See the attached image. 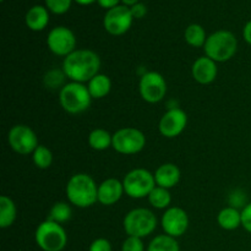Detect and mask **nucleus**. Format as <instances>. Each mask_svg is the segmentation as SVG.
Instances as JSON below:
<instances>
[{"mask_svg":"<svg viewBox=\"0 0 251 251\" xmlns=\"http://www.w3.org/2000/svg\"><path fill=\"white\" fill-rule=\"evenodd\" d=\"M100 55L91 49H76L63 60L64 76L73 82H88L100 74Z\"/></svg>","mask_w":251,"mask_h":251,"instance_id":"1","label":"nucleus"},{"mask_svg":"<svg viewBox=\"0 0 251 251\" xmlns=\"http://www.w3.org/2000/svg\"><path fill=\"white\" fill-rule=\"evenodd\" d=\"M69 203L78 208H87L98 202V185L95 179L86 173L74 174L65 188Z\"/></svg>","mask_w":251,"mask_h":251,"instance_id":"2","label":"nucleus"},{"mask_svg":"<svg viewBox=\"0 0 251 251\" xmlns=\"http://www.w3.org/2000/svg\"><path fill=\"white\" fill-rule=\"evenodd\" d=\"M203 50L206 56L216 63H225L230 60L237 53L238 39L233 32L218 29L207 37Z\"/></svg>","mask_w":251,"mask_h":251,"instance_id":"3","label":"nucleus"},{"mask_svg":"<svg viewBox=\"0 0 251 251\" xmlns=\"http://www.w3.org/2000/svg\"><path fill=\"white\" fill-rule=\"evenodd\" d=\"M59 102L69 114H80L90 108L92 97L85 83L70 81L60 88Z\"/></svg>","mask_w":251,"mask_h":251,"instance_id":"4","label":"nucleus"},{"mask_svg":"<svg viewBox=\"0 0 251 251\" xmlns=\"http://www.w3.org/2000/svg\"><path fill=\"white\" fill-rule=\"evenodd\" d=\"M123 227L127 237H136L142 239L154 232L157 228V217L149 208H134L125 215Z\"/></svg>","mask_w":251,"mask_h":251,"instance_id":"5","label":"nucleus"},{"mask_svg":"<svg viewBox=\"0 0 251 251\" xmlns=\"http://www.w3.org/2000/svg\"><path fill=\"white\" fill-rule=\"evenodd\" d=\"M34 239L43 251H61L66 247L68 234L63 226L46 220L37 227Z\"/></svg>","mask_w":251,"mask_h":251,"instance_id":"6","label":"nucleus"},{"mask_svg":"<svg viewBox=\"0 0 251 251\" xmlns=\"http://www.w3.org/2000/svg\"><path fill=\"white\" fill-rule=\"evenodd\" d=\"M125 194L131 199L149 198L156 186L154 174L145 168H135L123 179Z\"/></svg>","mask_w":251,"mask_h":251,"instance_id":"7","label":"nucleus"},{"mask_svg":"<svg viewBox=\"0 0 251 251\" xmlns=\"http://www.w3.org/2000/svg\"><path fill=\"white\" fill-rule=\"evenodd\" d=\"M146 146V136L136 127H122L113 134L112 147L120 154L131 156Z\"/></svg>","mask_w":251,"mask_h":251,"instance_id":"8","label":"nucleus"},{"mask_svg":"<svg viewBox=\"0 0 251 251\" xmlns=\"http://www.w3.org/2000/svg\"><path fill=\"white\" fill-rule=\"evenodd\" d=\"M139 92L145 102L151 104L161 102L167 95L166 78L157 71H147L140 78Z\"/></svg>","mask_w":251,"mask_h":251,"instance_id":"9","label":"nucleus"},{"mask_svg":"<svg viewBox=\"0 0 251 251\" xmlns=\"http://www.w3.org/2000/svg\"><path fill=\"white\" fill-rule=\"evenodd\" d=\"M7 141H9L12 151L22 154V156L33 153L34 150L39 146L36 132L31 127L24 124L14 125L10 129L9 135H7Z\"/></svg>","mask_w":251,"mask_h":251,"instance_id":"10","label":"nucleus"},{"mask_svg":"<svg viewBox=\"0 0 251 251\" xmlns=\"http://www.w3.org/2000/svg\"><path fill=\"white\" fill-rule=\"evenodd\" d=\"M132 21L134 17L130 7L126 5H118L107 10L103 17V27L112 36H123L131 28Z\"/></svg>","mask_w":251,"mask_h":251,"instance_id":"11","label":"nucleus"},{"mask_svg":"<svg viewBox=\"0 0 251 251\" xmlns=\"http://www.w3.org/2000/svg\"><path fill=\"white\" fill-rule=\"evenodd\" d=\"M47 46L53 54L66 58L76 50V36L69 27H54L47 37Z\"/></svg>","mask_w":251,"mask_h":251,"instance_id":"12","label":"nucleus"},{"mask_svg":"<svg viewBox=\"0 0 251 251\" xmlns=\"http://www.w3.org/2000/svg\"><path fill=\"white\" fill-rule=\"evenodd\" d=\"M188 125V115L180 108H171L162 115L158 124V130L162 136L174 139L185 130Z\"/></svg>","mask_w":251,"mask_h":251,"instance_id":"13","label":"nucleus"},{"mask_svg":"<svg viewBox=\"0 0 251 251\" xmlns=\"http://www.w3.org/2000/svg\"><path fill=\"white\" fill-rule=\"evenodd\" d=\"M161 225L169 237H181L189 228V216L181 207H169L162 216Z\"/></svg>","mask_w":251,"mask_h":251,"instance_id":"14","label":"nucleus"},{"mask_svg":"<svg viewBox=\"0 0 251 251\" xmlns=\"http://www.w3.org/2000/svg\"><path fill=\"white\" fill-rule=\"evenodd\" d=\"M218 74L217 63L208 56H200L191 66V75L200 85H210L216 80Z\"/></svg>","mask_w":251,"mask_h":251,"instance_id":"15","label":"nucleus"},{"mask_svg":"<svg viewBox=\"0 0 251 251\" xmlns=\"http://www.w3.org/2000/svg\"><path fill=\"white\" fill-rule=\"evenodd\" d=\"M124 194L123 181L117 178H108L98 185V202L103 206L115 205Z\"/></svg>","mask_w":251,"mask_h":251,"instance_id":"16","label":"nucleus"},{"mask_svg":"<svg viewBox=\"0 0 251 251\" xmlns=\"http://www.w3.org/2000/svg\"><path fill=\"white\" fill-rule=\"evenodd\" d=\"M154 180L156 185L166 189H172L180 181V169L174 163L161 164L154 172Z\"/></svg>","mask_w":251,"mask_h":251,"instance_id":"17","label":"nucleus"},{"mask_svg":"<svg viewBox=\"0 0 251 251\" xmlns=\"http://www.w3.org/2000/svg\"><path fill=\"white\" fill-rule=\"evenodd\" d=\"M25 24L31 31H43L49 24V10L42 5H34L26 12Z\"/></svg>","mask_w":251,"mask_h":251,"instance_id":"18","label":"nucleus"},{"mask_svg":"<svg viewBox=\"0 0 251 251\" xmlns=\"http://www.w3.org/2000/svg\"><path fill=\"white\" fill-rule=\"evenodd\" d=\"M217 222L226 230H234L242 226V211L237 207H225L218 212Z\"/></svg>","mask_w":251,"mask_h":251,"instance_id":"19","label":"nucleus"},{"mask_svg":"<svg viewBox=\"0 0 251 251\" xmlns=\"http://www.w3.org/2000/svg\"><path fill=\"white\" fill-rule=\"evenodd\" d=\"M88 92L92 100H102L109 95L112 90V81L104 74H98L87 82Z\"/></svg>","mask_w":251,"mask_h":251,"instance_id":"20","label":"nucleus"},{"mask_svg":"<svg viewBox=\"0 0 251 251\" xmlns=\"http://www.w3.org/2000/svg\"><path fill=\"white\" fill-rule=\"evenodd\" d=\"M17 217V208L9 196H0V228L6 229L11 227Z\"/></svg>","mask_w":251,"mask_h":251,"instance_id":"21","label":"nucleus"},{"mask_svg":"<svg viewBox=\"0 0 251 251\" xmlns=\"http://www.w3.org/2000/svg\"><path fill=\"white\" fill-rule=\"evenodd\" d=\"M112 144L113 135L105 129L98 127V129L92 130L88 135V145L91 146V149L96 150V151H105L107 149L112 147Z\"/></svg>","mask_w":251,"mask_h":251,"instance_id":"22","label":"nucleus"},{"mask_svg":"<svg viewBox=\"0 0 251 251\" xmlns=\"http://www.w3.org/2000/svg\"><path fill=\"white\" fill-rule=\"evenodd\" d=\"M208 36H206V31L201 25L199 24H191L186 27L185 32H184V38L185 42L190 47L194 48H201L205 46L206 39Z\"/></svg>","mask_w":251,"mask_h":251,"instance_id":"23","label":"nucleus"},{"mask_svg":"<svg viewBox=\"0 0 251 251\" xmlns=\"http://www.w3.org/2000/svg\"><path fill=\"white\" fill-rule=\"evenodd\" d=\"M150 205L157 210H167L172 203V195L169 189L156 185L149 195Z\"/></svg>","mask_w":251,"mask_h":251,"instance_id":"24","label":"nucleus"},{"mask_svg":"<svg viewBox=\"0 0 251 251\" xmlns=\"http://www.w3.org/2000/svg\"><path fill=\"white\" fill-rule=\"evenodd\" d=\"M73 216V210H71V206L68 202H55L51 208L49 210L48 216H47V220L51 221V222L59 223V225H63V223L68 222L69 220Z\"/></svg>","mask_w":251,"mask_h":251,"instance_id":"25","label":"nucleus"},{"mask_svg":"<svg viewBox=\"0 0 251 251\" xmlns=\"http://www.w3.org/2000/svg\"><path fill=\"white\" fill-rule=\"evenodd\" d=\"M147 251H180L179 244L176 238L167 234H161L154 237L149 244Z\"/></svg>","mask_w":251,"mask_h":251,"instance_id":"26","label":"nucleus"},{"mask_svg":"<svg viewBox=\"0 0 251 251\" xmlns=\"http://www.w3.org/2000/svg\"><path fill=\"white\" fill-rule=\"evenodd\" d=\"M32 159L37 168L48 169L53 163V153L50 150L44 145H39L32 153Z\"/></svg>","mask_w":251,"mask_h":251,"instance_id":"27","label":"nucleus"},{"mask_svg":"<svg viewBox=\"0 0 251 251\" xmlns=\"http://www.w3.org/2000/svg\"><path fill=\"white\" fill-rule=\"evenodd\" d=\"M74 0H44L46 7L49 12L55 15H64L70 10L71 2Z\"/></svg>","mask_w":251,"mask_h":251,"instance_id":"28","label":"nucleus"},{"mask_svg":"<svg viewBox=\"0 0 251 251\" xmlns=\"http://www.w3.org/2000/svg\"><path fill=\"white\" fill-rule=\"evenodd\" d=\"M122 251H145V245L141 238L127 237L123 243Z\"/></svg>","mask_w":251,"mask_h":251,"instance_id":"29","label":"nucleus"},{"mask_svg":"<svg viewBox=\"0 0 251 251\" xmlns=\"http://www.w3.org/2000/svg\"><path fill=\"white\" fill-rule=\"evenodd\" d=\"M88 251H112V244L105 238H98L91 243Z\"/></svg>","mask_w":251,"mask_h":251,"instance_id":"30","label":"nucleus"},{"mask_svg":"<svg viewBox=\"0 0 251 251\" xmlns=\"http://www.w3.org/2000/svg\"><path fill=\"white\" fill-rule=\"evenodd\" d=\"M242 227L251 233V202L247 203L242 210Z\"/></svg>","mask_w":251,"mask_h":251,"instance_id":"31","label":"nucleus"},{"mask_svg":"<svg viewBox=\"0 0 251 251\" xmlns=\"http://www.w3.org/2000/svg\"><path fill=\"white\" fill-rule=\"evenodd\" d=\"M130 10H131V14H132V17H134V20L144 19V17L147 15V6L144 4V2H137V4L132 5V6H130Z\"/></svg>","mask_w":251,"mask_h":251,"instance_id":"32","label":"nucleus"},{"mask_svg":"<svg viewBox=\"0 0 251 251\" xmlns=\"http://www.w3.org/2000/svg\"><path fill=\"white\" fill-rule=\"evenodd\" d=\"M120 1L122 0H97L98 5L105 10H110L113 7L118 6V5H120Z\"/></svg>","mask_w":251,"mask_h":251,"instance_id":"33","label":"nucleus"},{"mask_svg":"<svg viewBox=\"0 0 251 251\" xmlns=\"http://www.w3.org/2000/svg\"><path fill=\"white\" fill-rule=\"evenodd\" d=\"M243 37H244L245 42L251 46V20L245 24L244 28H243Z\"/></svg>","mask_w":251,"mask_h":251,"instance_id":"34","label":"nucleus"},{"mask_svg":"<svg viewBox=\"0 0 251 251\" xmlns=\"http://www.w3.org/2000/svg\"><path fill=\"white\" fill-rule=\"evenodd\" d=\"M74 1L77 2L78 5H82V6H87V5H92L97 0H74Z\"/></svg>","mask_w":251,"mask_h":251,"instance_id":"35","label":"nucleus"},{"mask_svg":"<svg viewBox=\"0 0 251 251\" xmlns=\"http://www.w3.org/2000/svg\"><path fill=\"white\" fill-rule=\"evenodd\" d=\"M123 5H126V6H132V5L137 4V2H140V0H122Z\"/></svg>","mask_w":251,"mask_h":251,"instance_id":"36","label":"nucleus"},{"mask_svg":"<svg viewBox=\"0 0 251 251\" xmlns=\"http://www.w3.org/2000/svg\"><path fill=\"white\" fill-rule=\"evenodd\" d=\"M0 1H5V0H0Z\"/></svg>","mask_w":251,"mask_h":251,"instance_id":"37","label":"nucleus"}]
</instances>
